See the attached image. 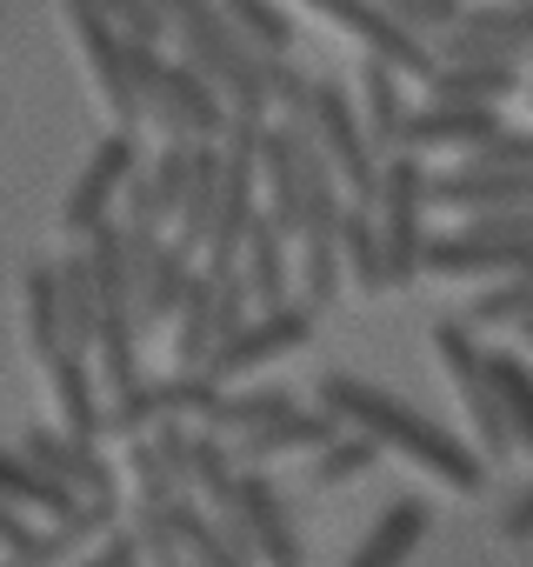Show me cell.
<instances>
[{"instance_id":"4316f807","label":"cell","mask_w":533,"mask_h":567,"mask_svg":"<svg viewBox=\"0 0 533 567\" xmlns=\"http://www.w3.org/2000/svg\"><path fill=\"white\" fill-rule=\"evenodd\" d=\"M220 167H227L220 147H194V174H187V194H180V214H174L187 254H200V240H207V227H213V207H220Z\"/></svg>"},{"instance_id":"2e32d148","label":"cell","mask_w":533,"mask_h":567,"mask_svg":"<svg viewBox=\"0 0 533 567\" xmlns=\"http://www.w3.org/2000/svg\"><path fill=\"white\" fill-rule=\"evenodd\" d=\"M187 288H194V254H187L180 240H160L154 260H147L140 280H134V328L147 334V328L174 321L180 301H187Z\"/></svg>"},{"instance_id":"603a6c76","label":"cell","mask_w":533,"mask_h":567,"mask_svg":"<svg viewBox=\"0 0 533 567\" xmlns=\"http://www.w3.org/2000/svg\"><path fill=\"white\" fill-rule=\"evenodd\" d=\"M294 408H301L294 388H240V394H220V401H213V414L200 421V434L240 441V434H253V427H266V421H281V414H294Z\"/></svg>"},{"instance_id":"e575fe53","label":"cell","mask_w":533,"mask_h":567,"mask_svg":"<svg viewBox=\"0 0 533 567\" xmlns=\"http://www.w3.org/2000/svg\"><path fill=\"white\" fill-rule=\"evenodd\" d=\"M260 87H266V114L281 107L288 127H307V101H314V81L294 68V61H260Z\"/></svg>"},{"instance_id":"30bf717a","label":"cell","mask_w":533,"mask_h":567,"mask_svg":"<svg viewBox=\"0 0 533 567\" xmlns=\"http://www.w3.org/2000/svg\"><path fill=\"white\" fill-rule=\"evenodd\" d=\"M253 181H260V214L294 240L301 234V127H288V121H266L260 127Z\"/></svg>"},{"instance_id":"9c48e42d","label":"cell","mask_w":533,"mask_h":567,"mask_svg":"<svg viewBox=\"0 0 533 567\" xmlns=\"http://www.w3.org/2000/svg\"><path fill=\"white\" fill-rule=\"evenodd\" d=\"M21 454L48 474V481H61L74 501H121V467L101 454V447H87V441H67L61 427H28L21 434Z\"/></svg>"},{"instance_id":"60d3db41","label":"cell","mask_w":533,"mask_h":567,"mask_svg":"<svg viewBox=\"0 0 533 567\" xmlns=\"http://www.w3.org/2000/svg\"><path fill=\"white\" fill-rule=\"evenodd\" d=\"M87 8H94V14H107V21L121 28V41H127V48H160V41H167V21L147 8V0H87Z\"/></svg>"},{"instance_id":"5b68a950","label":"cell","mask_w":533,"mask_h":567,"mask_svg":"<svg viewBox=\"0 0 533 567\" xmlns=\"http://www.w3.org/2000/svg\"><path fill=\"white\" fill-rule=\"evenodd\" d=\"M220 520H233V527L247 534L253 567H307V540H301V527H294L281 487L266 481V474L240 467V481H233V507H227Z\"/></svg>"},{"instance_id":"7402d4cb","label":"cell","mask_w":533,"mask_h":567,"mask_svg":"<svg viewBox=\"0 0 533 567\" xmlns=\"http://www.w3.org/2000/svg\"><path fill=\"white\" fill-rule=\"evenodd\" d=\"M167 107H174V121H180V134H187V141L220 147L227 101H220V94H213V81H200L187 61H167Z\"/></svg>"},{"instance_id":"5bb4252c","label":"cell","mask_w":533,"mask_h":567,"mask_svg":"<svg viewBox=\"0 0 533 567\" xmlns=\"http://www.w3.org/2000/svg\"><path fill=\"white\" fill-rule=\"evenodd\" d=\"M327 441H341V421L321 414V408H294V414H281V421L240 434V441H233V467H253V474H260L266 461H281V454H321Z\"/></svg>"},{"instance_id":"d4e9b609","label":"cell","mask_w":533,"mask_h":567,"mask_svg":"<svg viewBox=\"0 0 533 567\" xmlns=\"http://www.w3.org/2000/svg\"><path fill=\"white\" fill-rule=\"evenodd\" d=\"M21 308H28V348H34L41 361H54V354L67 348V334H61V274H54V260H34V267L21 274Z\"/></svg>"},{"instance_id":"1f68e13d","label":"cell","mask_w":533,"mask_h":567,"mask_svg":"<svg viewBox=\"0 0 533 567\" xmlns=\"http://www.w3.org/2000/svg\"><path fill=\"white\" fill-rule=\"evenodd\" d=\"M147 388H154L160 421H187V427H200V421L213 414V401L227 394V388H213L207 374H160V381H147Z\"/></svg>"},{"instance_id":"9a60e30c","label":"cell","mask_w":533,"mask_h":567,"mask_svg":"<svg viewBox=\"0 0 533 567\" xmlns=\"http://www.w3.org/2000/svg\"><path fill=\"white\" fill-rule=\"evenodd\" d=\"M174 481H180V494H187L194 507H207V514L220 520V514L233 507V481H240L233 447L194 427V434H187V447H180V461H174Z\"/></svg>"},{"instance_id":"d6a6232c","label":"cell","mask_w":533,"mask_h":567,"mask_svg":"<svg viewBox=\"0 0 533 567\" xmlns=\"http://www.w3.org/2000/svg\"><path fill=\"white\" fill-rule=\"evenodd\" d=\"M526 315H533V260H526L520 274L493 280V288H487V295H480V301L467 308V328H506V321L520 328Z\"/></svg>"},{"instance_id":"ee69618b","label":"cell","mask_w":533,"mask_h":567,"mask_svg":"<svg viewBox=\"0 0 533 567\" xmlns=\"http://www.w3.org/2000/svg\"><path fill=\"white\" fill-rule=\"evenodd\" d=\"M500 534H506V540H533V487L506 501V514H500Z\"/></svg>"},{"instance_id":"4dcf8cb0","label":"cell","mask_w":533,"mask_h":567,"mask_svg":"<svg viewBox=\"0 0 533 567\" xmlns=\"http://www.w3.org/2000/svg\"><path fill=\"white\" fill-rule=\"evenodd\" d=\"M453 28L460 34H480V41H500L520 61L533 54V8H513V0H480V8H460Z\"/></svg>"},{"instance_id":"f35d334b","label":"cell","mask_w":533,"mask_h":567,"mask_svg":"<svg viewBox=\"0 0 533 567\" xmlns=\"http://www.w3.org/2000/svg\"><path fill=\"white\" fill-rule=\"evenodd\" d=\"M460 167H473V174H526V167H533V134L500 127V134L480 141L473 154H460Z\"/></svg>"},{"instance_id":"ab89813d","label":"cell","mask_w":533,"mask_h":567,"mask_svg":"<svg viewBox=\"0 0 533 567\" xmlns=\"http://www.w3.org/2000/svg\"><path fill=\"white\" fill-rule=\"evenodd\" d=\"M453 234H460V240H487V247H533V207H506V214H467Z\"/></svg>"},{"instance_id":"484cf974","label":"cell","mask_w":533,"mask_h":567,"mask_svg":"<svg viewBox=\"0 0 533 567\" xmlns=\"http://www.w3.org/2000/svg\"><path fill=\"white\" fill-rule=\"evenodd\" d=\"M520 94V68H433L427 101L433 107H500Z\"/></svg>"},{"instance_id":"cb8c5ba5","label":"cell","mask_w":533,"mask_h":567,"mask_svg":"<svg viewBox=\"0 0 533 567\" xmlns=\"http://www.w3.org/2000/svg\"><path fill=\"white\" fill-rule=\"evenodd\" d=\"M220 14L247 41L253 61H294V21L281 0H220Z\"/></svg>"},{"instance_id":"7c38bea8","label":"cell","mask_w":533,"mask_h":567,"mask_svg":"<svg viewBox=\"0 0 533 567\" xmlns=\"http://www.w3.org/2000/svg\"><path fill=\"white\" fill-rule=\"evenodd\" d=\"M288 247H294V240H288L274 220L253 214V227H247V240H240V260H233V274H240L253 315L288 308V295H294V260H288Z\"/></svg>"},{"instance_id":"3957f363","label":"cell","mask_w":533,"mask_h":567,"mask_svg":"<svg viewBox=\"0 0 533 567\" xmlns=\"http://www.w3.org/2000/svg\"><path fill=\"white\" fill-rule=\"evenodd\" d=\"M301 134H307V141L321 147V161L334 167V181H341L347 207H374L380 154L367 147L360 114H354V94H347L341 81H314V101H307V127H301Z\"/></svg>"},{"instance_id":"b9f144b4","label":"cell","mask_w":533,"mask_h":567,"mask_svg":"<svg viewBox=\"0 0 533 567\" xmlns=\"http://www.w3.org/2000/svg\"><path fill=\"white\" fill-rule=\"evenodd\" d=\"M67 567H140V547H134V534H127V527H114L94 554H81V560H67Z\"/></svg>"},{"instance_id":"44dd1931","label":"cell","mask_w":533,"mask_h":567,"mask_svg":"<svg viewBox=\"0 0 533 567\" xmlns=\"http://www.w3.org/2000/svg\"><path fill=\"white\" fill-rule=\"evenodd\" d=\"M0 501H8L14 514H41V520H67L81 501L61 487V481H48L21 447H0Z\"/></svg>"},{"instance_id":"f6af8a7d","label":"cell","mask_w":533,"mask_h":567,"mask_svg":"<svg viewBox=\"0 0 533 567\" xmlns=\"http://www.w3.org/2000/svg\"><path fill=\"white\" fill-rule=\"evenodd\" d=\"M520 341H526V348H533V315H526V321H520Z\"/></svg>"},{"instance_id":"e0dca14e","label":"cell","mask_w":533,"mask_h":567,"mask_svg":"<svg viewBox=\"0 0 533 567\" xmlns=\"http://www.w3.org/2000/svg\"><path fill=\"white\" fill-rule=\"evenodd\" d=\"M48 381H54L61 434L101 447V414H107V401H101V388H94V374H87V354H81V348H61V354L48 361Z\"/></svg>"},{"instance_id":"83f0119b","label":"cell","mask_w":533,"mask_h":567,"mask_svg":"<svg viewBox=\"0 0 533 567\" xmlns=\"http://www.w3.org/2000/svg\"><path fill=\"white\" fill-rule=\"evenodd\" d=\"M487 381H493V401H500V421H506L513 447L533 454V368L513 361V354H487Z\"/></svg>"},{"instance_id":"d590c367","label":"cell","mask_w":533,"mask_h":567,"mask_svg":"<svg viewBox=\"0 0 533 567\" xmlns=\"http://www.w3.org/2000/svg\"><path fill=\"white\" fill-rule=\"evenodd\" d=\"M380 461V447L367 441V434H341V441H327L321 454H314V487H341V481H360L367 467Z\"/></svg>"},{"instance_id":"52a82bcc","label":"cell","mask_w":533,"mask_h":567,"mask_svg":"<svg viewBox=\"0 0 533 567\" xmlns=\"http://www.w3.org/2000/svg\"><path fill=\"white\" fill-rule=\"evenodd\" d=\"M307 341H314V308H307V301H288V308H274V315H253L233 341H220L200 374H207L213 388H227V381H247V374H260L266 361H281V354H294V348H307Z\"/></svg>"},{"instance_id":"836d02e7","label":"cell","mask_w":533,"mask_h":567,"mask_svg":"<svg viewBox=\"0 0 533 567\" xmlns=\"http://www.w3.org/2000/svg\"><path fill=\"white\" fill-rule=\"evenodd\" d=\"M121 527L134 534L140 567H187V554H180V534H174L167 507H140V501H134V520H121Z\"/></svg>"},{"instance_id":"bcb514c9","label":"cell","mask_w":533,"mask_h":567,"mask_svg":"<svg viewBox=\"0 0 533 567\" xmlns=\"http://www.w3.org/2000/svg\"><path fill=\"white\" fill-rule=\"evenodd\" d=\"M513 8H533V0H513Z\"/></svg>"},{"instance_id":"8fae6325","label":"cell","mask_w":533,"mask_h":567,"mask_svg":"<svg viewBox=\"0 0 533 567\" xmlns=\"http://www.w3.org/2000/svg\"><path fill=\"white\" fill-rule=\"evenodd\" d=\"M506 121H500V107H433V101H420V107H407V121H400V147L394 154H473L480 141H493Z\"/></svg>"},{"instance_id":"277c9868","label":"cell","mask_w":533,"mask_h":567,"mask_svg":"<svg viewBox=\"0 0 533 567\" xmlns=\"http://www.w3.org/2000/svg\"><path fill=\"white\" fill-rule=\"evenodd\" d=\"M433 354H440V368H447V381H453V394L467 408L473 454L480 461H506L513 454V434L500 421V401H493V381H487V348L473 341V328L467 321H440L433 328Z\"/></svg>"},{"instance_id":"4fadbf2b","label":"cell","mask_w":533,"mask_h":567,"mask_svg":"<svg viewBox=\"0 0 533 567\" xmlns=\"http://www.w3.org/2000/svg\"><path fill=\"white\" fill-rule=\"evenodd\" d=\"M427 207H453L460 220H467V214H506V207H533V167H526V174H473V167L427 174Z\"/></svg>"},{"instance_id":"8d00e7d4","label":"cell","mask_w":533,"mask_h":567,"mask_svg":"<svg viewBox=\"0 0 533 567\" xmlns=\"http://www.w3.org/2000/svg\"><path fill=\"white\" fill-rule=\"evenodd\" d=\"M374 14H387L394 28H407L414 41H433L460 21V0H367Z\"/></svg>"},{"instance_id":"ac0fdd59","label":"cell","mask_w":533,"mask_h":567,"mask_svg":"<svg viewBox=\"0 0 533 567\" xmlns=\"http://www.w3.org/2000/svg\"><path fill=\"white\" fill-rule=\"evenodd\" d=\"M167 520H174V534H180L187 567H253L247 534H240L233 520H213V514H207V507H194L187 494H180V501H167Z\"/></svg>"},{"instance_id":"7a4b0ae2","label":"cell","mask_w":533,"mask_h":567,"mask_svg":"<svg viewBox=\"0 0 533 567\" xmlns=\"http://www.w3.org/2000/svg\"><path fill=\"white\" fill-rule=\"evenodd\" d=\"M367 214H374V234H380L387 288H414V280H420V254H427V167L414 154H387Z\"/></svg>"},{"instance_id":"6da1fadb","label":"cell","mask_w":533,"mask_h":567,"mask_svg":"<svg viewBox=\"0 0 533 567\" xmlns=\"http://www.w3.org/2000/svg\"><path fill=\"white\" fill-rule=\"evenodd\" d=\"M314 408H321V414H334V421H341V434H367L380 454H387V447H394V454H407L414 467H427V474H433V481H447L453 494H480V487H487V461H480L460 434H447L433 414H420V408H407V401L380 394L374 381L321 374Z\"/></svg>"},{"instance_id":"7bdbcfd3","label":"cell","mask_w":533,"mask_h":567,"mask_svg":"<svg viewBox=\"0 0 533 567\" xmlns=\"http://www.w3.org/2000/svg\"><path fill=\"white\" fill-rule=\"evenodd\" d=\"M28 540H34V520H28V514H14L8 501H0V560L28 554Z\"/></svg>"},{"instance_id":"d6986e66","label":"cell","mask_w":533,"mask_h":567,"mask_svg":"<svg viewBox=\"0 0 533 567\" xmlns=\"http://www.w3.org/2000/svg\"><path fill=\"white\" fill-rule=\"evenodd\" d=\"M427 520H433V507H427L420 494H400V501H387V507H380V520L367 527V540H360V547H354L341 567H400V560L420 547Z\"/></svg>"},{"instance_id":"f1b7e54d","label":"cell","mask_w":533,"mask_h":567,"mask_svg":"<svg viewBox=\"0 0 533 567\" xmlns=\"http://www.w3.org/2000/svg\"><path fill=\"white\" fill-rule=\"evenodd\" d=\"M341 274L354 280L360 295H387V260H380V234H374L367 207L341 214Z\"/></svg>"},{"instance_id":"8992f818","label":"cell","mask_w":533,"mask_h":567,"mask_svg":"<svg viewBox=\"0 0 533 567\" xmlns=\"http://www.w3.org/2000/svg\"><path fill=\"white\" fill-rule=\"evenodd\" d=\"M134 174H140V134H127V127L101 134V141H94V154H87V167H81V174H74V187H67L61 227L87 240L101 220H114V200L127 194V181H134Z\"/></svg>"},{"instance_id":"ffe728a7","label":"cell","mask_w":533,"mask_h":567,"mask_svg":"<svg viewBox=\"0 0 533 567\" xmlns=\"http://www.w3.org/2000/svg\"><path fill=\"white\" fill-rule=\"evenodd\" d=\"M360 134L367 147H400V121H407V81L387 68V61H360Z\"/></svg>"},{"instance_id":"f546056e","label":"cell","mask_w":533,"mask_h":567,"mask_svg":"<svg viewBox=\"0 0 533 567\" xmlns=\"http://www.w3.org/2000/svg\"><path fill=\"white\" fill-rule=\"evenodd\" d=\"M54 274H61V334H67V348L94 354V321H101V301H94L87 260H81V254H67V260H54Z\"/></svg>"},{"instance_id":"74e56055","label":"cell","mask_w":533,"mask_h":567,"mask_svg":"<svg viewBox=\"0 0 533 567\" xmlns=\"http://www.w3.org/2000/svg\"><path fill=\"white\" fill-rule=\"evenodd\" d=\"M154 427H160V408H154V388L147 381L127 388V394H114L107 414H101V434H121V441H147Z\"/></svg>"},{"instance_id":"ba28073f","label":"cell","mask_w":533,"mask_h":567,"mask_svg":"<svg viewBox=\"0 0 533 567\" xmlns=\"http://www.w3.org/2000/svg\"><path fill=\"white\" fill-rule=\"evenodd\" d=\"M301 8H314L327 28H341L347 41H360L367 48V61H387L400 81H433V48L427 41H414L407 28H394L387 14H374L367 0H301Z\"/></svg>"}]
</instances>
